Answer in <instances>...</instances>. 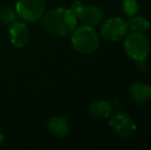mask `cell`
I'll return each instance as SVG.
<instances>
[{"label":"cell","instance_id":"obj_1","mask_svg":"<svg viewBox=\"0 0 151 150\" xmlns=\"http://www.w3.org/2000/svg\"><path fill=\"white\" fill-rule=\"evenodd\" d=\"M76 25L77 17L72 8H52L41 17L42 28L55 36L63 37L71 34Z\"/></svg>","mask_w":151,"mask_h":150},{"label":"cell","instance_id":"obj_2","mask_svg":"<svg viewBox=\"0 0 151 150\" xmlns=\"http://www.w3.org/2000/svg\"><path fill=\"white\" fill-rule=\"evenodd\" d=\"M71 43L74 50L83 55H91L99 47V37L93 27L83 26L74 29L72 32Z\"/></svg>","mask_w":151,"mask_h":150},{"label":"cell","instance_id":"obj_3","mask_svg":"<svg viewBox=\"0 0 151 150\" xmlns=\"http://www.w3.org/2000/svg\"><path fill=\"white\" fill-rule=\"evenodd\" d=\"M150 44L143 33L134 32L127 36L124 40V50L127 55L137 62H143L148 56Z\"/></svg>","mask_w":151,"mask_h":150},{"label":"cell","instance_id":"obj_4","mask_svg":"<svg viewBox=\"0 0 151 150\" xmlns=\"http://www.w3.org/2000/svg\"><path fill=\"white\" fill-rule=\"evenodd\" d=\"M45 10V0H19L16 5L17 14L26 22L40 20Z\"/></svg>","mask_w":151,"mask_h":150},{"label":"cell","instance_id":"obj_5","mask_svg":"<svg viewBox=\"0 0 151 150\" xmlns=\"http://www.w3.org/2000/svg\"><path fill=\"white\" fill-rule=\"evenodd\" d=\"M110 126L114 134L122 139L132 138L137 131V126L133 118L123 112H117L111 116Z\"/></svg>","mask_w":151,"mask_h":150},{"label":"cell","instance_id":"obj_6","mask_svg":"<svg viewBox=\"0 0 151 150\" xmlns=\"http://www.w3.org/2000/svg\"><path fill=\"white\" fill-rule=\"evenodd\" d=\"M72 9L76 14L77 20H79L86 26H96L103 19V12L97 6L83 5L81 1H75L72 4Z\"/></svg>","mask_w":151,"mask_h":150},{"label":"cell","instance_id":"obj_7","mask_svg":"<svg viewBox=\"0 0 151 150\" xmlns=\"http://www.w3.org/2000/svg\"><path fill=\"white\" fill-rule=\"evenodd\" d=\"M129 30L127 22L121 18H111L103 24L101 34L109 41H118L127 35Z\"/></svg>","mask_w":151,"mask_h":150},{"label":"cell","instance_id":"obj_8","mask_svg":"<svg viewBox=\"0 0 151 150\" xmlns=\"http://www.w3.org/2000/svg\"><path fill=\"white\" fill-rule=\"evenodd\" d=\"M9 38L12 45L18 48H23L29 42L30 31L24 23L14 22L12 25H10Z\"/></svg>","mask_w":151,"mask_h":150},{"label":"cell","instance_id":"obj_9","mask_svg":"<svg viewBox=\"0 0 151 150\" xmlns=\"http://www.w3.org/2000/svg\"><path fill=\"white\" fill-rule=\"evenodd\" d=\"M129 94L135 104L143 105L151 100V85L142 82H135L129 88Z\"/></svg>","mask_w":151,"mask_h":150},{"label":"cell","instance_id":"obj_10","mask_svg":"<svg viewBox=\"0 0 151 150\" xmlns=\"http://www.w3.org/2000/svg\"><path fill=\"white\" fill-rule=\"evenodd\" d=\"M48 131L57 138H66L70 133V126L68 120L62 116H55L50 118L47 123Z\"/></svg>","mask_w":151,"mask_h":150},{"label":"cell","instance_id":"obj_11","mask_svg":"<svg viewBox=\"0 0 151 150\" xmlns=\"http://www.w3.org/2000/svg\"><path fill=\"white\" fill-rule=\"evenodd\" d=\"M88 112L93 117L98 118V119H104V118H108L111 115L112 107L107 101L98 100L90 105Z\"/></svg>","mask_w":151,"mask_h":150},{"label":"cell","instance_id":"obj_12","mask_svg":"<svg viewBox=\"0 0 151 150\" xmlns=\"http://www.w3.org/2000/svg\"><path fill=\"white\" fill-rule=\"evenodd\" d=\"M129 28L132 29L134 32L138 33H144L146 31L149 30L150 24L148 20L144 17H134V18L129 19L127 22Z\"/></svg>","mask_w":151,"mask_h":150},{"label":"cell","instance_id":"obj_13","mask_svg":"<svg viewBox=\"0 0 151 150\" xmlns=\"http://www.w3.org/2000/svg\"><path fill=\"white\" fill-rule=\"evenodd\" d=\"M17 11L10 7H4L0 10V23L3 25H12L17 20Z\"/></svg>","mask_w":151,"mask_h":150},{"label":"cell","instance_id":"obj_14","mask_svg":"<svg viewBox=\"0 0 151 150\" xmlns=\"http://www.w3.org/2000/svg\"><path fill=\"white\" fill-rule=\"evenodd\" d=\"M138 3L136 0H123L122 10L127 16H134L138 11Z\"/></svg>","mask_w":151,"mask_h":150},{"label":"cell","instance_id":"obj_15","mask_svg":"<svg viewBox=\"0 0 151 150\" xmlns=\"http://www.w3.org/2000/svg\"><path fill=\"white\" fill-rule=\"evenodd\" d=\"M3 141H4V136H3V134H2V133H0V145L3 143Z\"/></svg>","mask_w":151,"mask_h":150}]
</instances>
